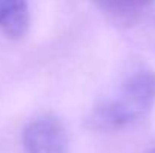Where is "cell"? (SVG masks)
Listing matches in <instances>:
<instances>
[{
    "label": "cell",
    "mask_w": 155,
    "mask_h": 153,
    "mask_svg": "<svg viewBox=\"0 0 155 153\" xmlns=\"http://www.w3.org/2000/svg\"><path fill=\"white\" fill-rule=\"evenodd\" d=\"M155 104V72L139 69L130 75L117 92L100 102L86 123L95 131H116L143 119Z\"/></svg>",
    "instance_id": "obj_1"
},
{
    "label": "cell",
    "mask_w": 155,
    "mask_h": 153,
    "mask_svg": "<svg viewBox=\"0 0 155 153\" xmlns=\"http://www.w3.org/2000/svg\"><path fill=\"white\" fill-rule=\"evenodd\" d=\"M98 6L116 27H131L140 20L148 5L140 2H103Z\"/></svg>",
    "instance_id": "obj_4"
},
{
    "label": "cell",
    "mask_w": 155,
    "mask_h": 153,
    "mask_svg": "<svg viewBox=\"0 0 155 153\" xmlns=\"http://www.w3.org/2000/svg\"><path fill=\"white\" fill-rule=\"evenodd\" d=\"M30 12L26 2L0 0V29L11 39L23 38L29 30Z\"/></svg>",
    "instance_id": "obj_3"
},
{
    "label": "cell",
    "mask_w": 155,
    "mask_h": 153,
    "mask_svg": "<svg viewBox=\"0 0 155 153\" xmlns=\"http://www.w3.org/2000/svg\"><path fill=\"white\" fill-rule=\"evenodd\" d=\"M151 153H155V149H154V150H152V152H151Z\"/></svg>",
    "instance_id": "obj_5"
},
{
    "label": "cell",
    "mask_w": 155,
    "mask_h": 153,
    "mask_svg": "<svg viewBox=\"0 0 155 153\" xmlns=\"http://www.w3.org/2000/svg\"><path fill=\"white\" fill-rule=\"evenodd\" d=\"M26 153H68V135L63 123L53 114L33 117L23 131Z\"/></svg>",
    "instance_id": "obj_2"
}]
</instances>
